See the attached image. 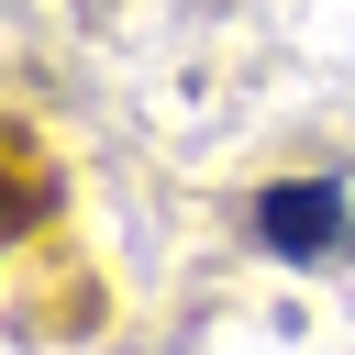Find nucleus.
<instances>
[{"label":"nucleus","mask_w":355,"mask_h":355,"mask_svg":"<svg viewBox=\"0 0 355 355\" xmlns=\"http://www.w3.org/2000/svg\"><path fill=\"white\" fill-rule=\"evenodd\" d=\"M55 211V166H44V144H33V122H11V200H0V233L22 244L33 222Z\"/></svg>","instance_id":"nucleus-2"},{"label":"nucleus","mask_w":355,"mask_h":355,"mask_svg":"<svg viewBox=\"0 0 355 355\" xmlns=\"http://www.w3.org/2000/svg\"><path fill=\"white\" fill-rule=\"evenodd\" d=\"M255 244L288 255V266H322V255L344 244V178H288V189H266V200H255Z\"/></svg>","instance_id":"nucleus-1"}]
</instances>
